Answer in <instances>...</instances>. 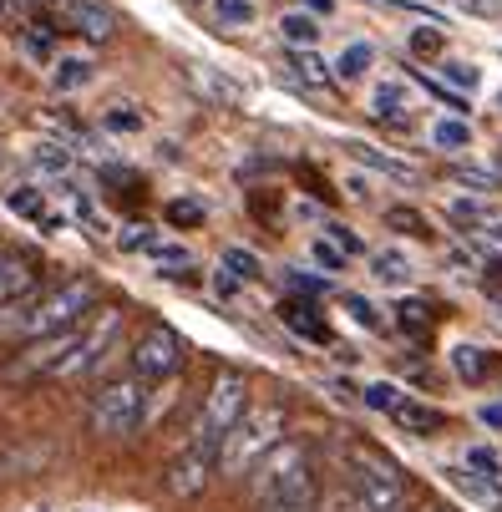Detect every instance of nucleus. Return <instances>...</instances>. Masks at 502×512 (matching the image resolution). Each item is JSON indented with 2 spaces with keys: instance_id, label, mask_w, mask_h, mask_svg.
Here are the masks:
<instances>
[{
  "instance_id": "nucleus-10",
  "label": "nucleus",
  "mask_w": 502,
  "mask_h": 512,
  "mask_svg": "<svg viewBox=\"0 0 502 512\" xmlns=\"http://www.w3.org/2000/svg\"><path fill=\"white\" fill-rule=\"evenodd\" d=\"M61 21L66 31H77L87 41H112L117 36V11L107 0H61Z\"/></svg>"
},
{
  "instance_id": "nucleus-15",
  "label": "nucleus",
  "mask_w": 502,
  "mask_h": 512,
  "mask_svg": "<svg viewBox=\"0 0 502 512\" xmlns=\"http://www.w3.org/2000/svg\"><path fill=\"white\" fill-rule=\"evenodd\" d=\"M284 66H290V77H295V82H305V87H315V92L330 87V71H325V61H320L310 46H295L290 56H284Z\"/></svg>"
},
{
  "instance_id": "nucleus-41",
  "label": "nucleus",
  "mask_w": 502,
  "mask_h": 512,
  "mask_svg": "<svg viewBox=\"0 0 502 512\" xmlns=\"http://www.w3.org/2000/svg\"><path fill=\"white\" fill-rule=\"evenodd\" d=\"M396 512H401V507H396Z\"/></svg>"
},
{
  "instance_id": "nucleus-22",
  "label": "nucleus",
  "mask_w": 502,
  "mask_h": 512,
  "mask_svg": "<svg viewBox=\"0 0 502 512\" xmlns=\"http://www.w3.org/2000/svg\"><path fill=\"white\" fill-rule=\"evenodd\" d=\"M386 224H391V229H401V234H411V239H432V229H426V218H421L416 208H406V203L386 208Z\"/></svg>"
},
{
  "instance_id": "nucleus-23",
  "label": "nucleus",
  "mask_w": 502,
  "mask_h": 512,
  "mask_svg": "<svg viewBox=\"0 0 502 512\" xmlns=\"http://www.w3.org/2000/svg\"><path fill=\"white\" fill-rule=\"evenodd\" d=\"M224 269H229L234 279H259V274H264L259 254H254V249H239V244H229V249H224Z\"/></svg>"
},
{
  "instance_id": "nucleus-24",
  "label": "nucleus",
  "mask_w": 502,
  "mask_h": 512,
  "mask_svg": "<svg viewBox=\"0 0 502 512\" xmlns=\"http://www.w3.org/2000/svg\"><path fill=\"white\" fill-rule=\"evenodd\" d=\"M163 218L173 229H198L203 224V203H193V198H173V203H163Z\"/></svg>"
},
{
  "instance_id": "nucleus-28",
  "label": "nucleus",
  "mask_w": 502,
  "mask_h": 512,
  "mask_svg": "<svg viewBox=\"0 0 502 512\" xmlns=\"http://www.w3.org/2000/svg\"><path fill=\"white\" fill-rule=\"evenodd\" d=\"M371 264H376V269H371V274H376V279H386V284H401V279H406V274H411V264H406V259H401V254H376V259H371Z\"/></svg>"
},
{
  "instance_id": "nucleus-14",
  "label": "nucleus",
  "mask_w": 502,
  "mask_h": 512,
  "mask_svg": "<svg viewBox=\"0 0 502 512\" xmlns=\"http://www.w3.org/2000/svg\"><path fill=\"white\" fill-rule=\"evenodd\" d=\"M279 320L290 325L295 335L315 340V345H330V325H325V320H320V315H315L305 300H284V305H279Z\"/></svg>"
},
{
  "instance_id": "nucleus-31",
  "label": "nucleus",
  "mask_w": 502,
  "mask_h": 512,
  "mask_svg": "<svg viewBox=\"0 0 502 512\" xmlns=\"http://www.w3.org/2000/svg\"><path fill=\"white\" fill-rule=\"evenodd\" d=\"M355 158H361V163H371V168H381V173H391V178H411V168H406V163H396V158H381V153H371V148H355Z\"/></svg>"
},
{
  "instance_id": "nucleus-40",
  "label": "nucleus",
  "mask_w": 502,
  "mask_h": 512,
  "mask_svg": "<svg viewBox=\"0 0 502 512\" xmlns=\"http://www.w3.org/2000/svg\"><path fill=\"white\" fill-rule=\"evenodd\" d=\"M310 11H315V16H325V11H330V0H310Z\"/></svg>"
},
{
  "instance_id": "nucleus-18",
  "label": "nucleus",
  "mask_w": 502,
  "mask_h": 512,
  "mask_svg": "<svg viewBox=\"0 0 502 512\" xmlns=\"http://www.w3.org/2000/svg\"><path fill=\"white\" fill-rule=\"evenodd\" d=\"M452 365H457V376H462V381H472V386H477V381H487V371H492V360H487V350H482V345H457V350H452Z\"/></svg>"
},
{
  "instance_id": "nucleus-30",
  "label": "nucleus",
  "mask_w": 502,
  "mask_h": 512,
  "mask_svg": "<svg viewBox=\"0 0 502 512\" xmlns=\"http://www.w3.org/2000/svg\"><path fill=\"white\" fill-rule=\"evenodd\" d=\"M396 396H401V391H396L391 381H371V386L361 391V401H366L371 411H391V406H396Z\"/></svg>"
},
{
  "instance_id": "nucleus-1",
  "label": "nucleus",
  "mask_w": 502,
  "mask_h": 512,
  "mask_svg": "<svg viewBox=\"0 0 502 512\" xmlns=\"http://www.w3.org/2000/svg\"><path fill=\"white\" fill-rule=\"evenodd\" d=\"M97 310V284L92 279H61L46 295H31L21 305L0 310V335L16 340H41V335H61L71 325H82Z\"/></svg>"
},
{
  "instance_id": "nucleus-6",
  "label": "nucleus",
  "mask_w": 502,
  "mask_h": 512,
  "mask_svg": "<svg viewBox=\"0 0 502 512\" xmlns=\"http://www.w3.org/2000/svg\"><path fill=\"white\" fill-rule=\"evenodd\" d=\"M244 411H249V386H244L239 371H224L219 381L208 386V396H203V406H198V416H193V436H188V442L219 452L224 436L234 431V421H239Z\"/></svg>"
},
{
  "instance_id": "nucleus-32",
  "label": "nucleus",
  "mask_w": 502,
  "mask_h": 512,
  "mask_svg": "<svg viewBox=\"0 0 502 512\" xmlns=\"http://www.w3.org/2000/svg\"><path fill=\"white\" fill-rule=\"evenodd\" d=\"M426 320H432V315H426V305H421V300H411V305H401V330H411V335H421V330H426Z\"/></svg>"
},
{
  "instance_id": "nucleus-33",
  "label": "nucleus",
  "mask_w": 502,
  "mask_h": 512,
  "mask_svg": "<svg viewBox=\"0 0 502 512\" xmlns=\"http://www.w3.org/2000/svg\"><path fill=\"white\" fill-rule=\"evenodd\" d=\"M442 71H447V82H457V87H467V92H472V82H477V71H472L467 61H442Z\"/></svg>"
},
{
  "instance_id": "nucleus-19",
  "label": "nucleus",
  "mask_w": 502,
  "mask_h": 512,
  "mask_svg": "<svg viewBox=\"0 0 502 512\" xmlns=\"http://www.w3.org/2000/svg\"><path fill=\"white\" fill-rule=\"evenodd\" d=\"M279 36L290 41V46H315L320 41V21L310 11H290V16L279 21Z\"/></svg>"
},
{
  "instance_id": "nucleus-5",
  "label": "nucleus",
  "mask_w": 502,
  "mask_h": 512,
  "mask_svg": "<svg viewBox=\"0 0 502 512\" xmlns=\"http://www.w3.org/2000/svg\"><path fill=\"white\" fill-rule=\"evenodd\" d=\"M335 507L340 512H396V507H406V477L396 472V462L361 452L355 457V477H350V487L340 492Z\"/></svg>"
},
{
  "instance_id": "nucleus-4",
  "label": "nucleus",
  "mask_w": 502,
  "mask_h": 512,
  "mask_svg": "<svg viewBox=\"0 0 502 512\" xmlns=\"http://www.w3.org/2000/svg\"><path fill=\"white\" fill-rule=\"evenodd\" d=\"M279 442H284V411H279V406H249V411L234 421V431L224 436L219 472H224V477H249Z\"/></svg>"
},
{
  "instance_id": "nucleus-20",
  "label": "nucleus",
  "mask_w": 502,
  "mask_h": 512,
  "mask_svg": "<svg viewBox=\"0 0 502 512\" xmlns=\"http://www.w3.org/2000/svg\"><path fill=\"white\" fill-rule=\"evenodd\" d=\"M371 112H376L381 122H406V92H401L396 82H381L376 97H371Z\"/></svg>"
},
{
  "instance_id": "nucleus-9",
  "label": "nucleus",
  "mask_w": 502,
  "mask_h": 512,
  "mask_svg": "<svg viewBox=\"0 0 502 512\" xmlns=\"http://www.w3.org/2000/svg\"><path fill=\"white\" fill-rule=\"evenodd\" d=\"M213 472H219V452L188 442V447L168 462V492H173V497H198V492L213 482Z\"/></svg>"
},
{
  "instance_id": "nucleus-16",
  "label": "nucleus",
  "mask_w": 502,
  "mask_h": 512,
  "mask_svg": "<svg viewBox=\"0 0 502 512\" xmlns=\"http://www.w3.org/2000/svg\"><path fill=\"white\" fill-rule=\"evenodd\" d=\"M371 61H376V46H371V41H350V46L340 51V61H335V77H340V82H355V77H366Z\"/></svg>"
},
{
  "instance_id": "nucleus-34",
  "label": "nucleus",
  "mask_w": 502,
  "mask_h": 512,
  "mask_svg": "<svg viewBox=\"0 0 502 512\" xmlns=\"http://www.w3.org/2000/svg\"><path fill=\"white\" fill-rule=\"evenodd\" d=\"M315 264H325V269H345V249H335V244L315 239Z\"/></svg>"
},
{
  "instance_id": "nucleus-35",
  "label": "nucleus",
  "mask_w": 502,
  "mask_h": 512,
  "mask_svg": "<svg viewBox=\"0 0 502 512\" xmlns=\"http://www.w3.org/2000/svg\"><path fill=\"white\" fill-rule=\"evenodd\" d=\"M411 51H421V56H437V51H442V36H437V31H426V26H421V31L411 36Z\"/></svg>"
},
{
  "instance_id": "nucleus-17",
  "label": "nucleus",
  "mask_w": 502,
  "mask_h": 512,
  "mask_svg": "<svg viewBox=\"0 0 502 512\" xmlns=\"http://www.w3.org/2000/svg\"><path fill=\"white\" fill-rule=\"evenodd\" d=\"M432 142L447 148V153H462V148H472V122L467 117H442V122H432Z\"/></svg>"
},
{
  "instance_id": "nucleus-3",
  "label": "nucleus",
  "mask_w": 502,
  "mask_h": 512,
  "mask_svg": "<svg viewBox=\"0 0 502 512\" xmlns=\"http://www.w3.org/2000/svg\"><path fill=\"white\" fill-rule=\"evenodd\" d=\"M122 320H127V310L122 305H97L77 330H71V350L56 360V381H82V376H92V371H102V365L112 360V350H117V340H122Z\"/></svg>"
},
{
  "instance_id": "nucleus-38",
  "label": "nucleus",
  "mask_w": 502,
  "mask_h": 512,
  "mask_svg": "<svg viewBox=\"0 0 502 512\" xmlns=\"http://www.w3.org/2000/svg\"><path fill=\"white\" fill-rule=\"evenodd\" d=\"M482 426L502 431V401H487V406H482Z\"/></svg>"
},
{
  "instance_id": "nucleus-37",
  "label": "nucleus",
  "mask_w": 502,
  "mask_h": 512,
  "mask_svg": "<svg viewBox=\"0 0 502 512\" xmlns=\"http://www.w3.org/2000/svg\"><path fill=\"white\" fill-rule=\"evenodd\" d=\"M330 229V239L345 249V254H361V239H355V234H345V224H325Z\"/></svg>"
},
{
  "instance_id": "nucleus-27",
  "label": "nucleus",
  "mask_w": 502,
  "mask_h": 512,
  "mask_svg": "<svg viewBox=\"0 0 502 512\" xmlns=\"http://www.w3.org/2000/svg\"><path fill=\"white\" fill-rule=\"evenodd\" d=\"M467 467H472L477 477H487V482H497V477H502V462H497V452H492V447H467Z\"/></svg>"
},
{
  "instance_id": "nucleus-12",
  "label": "nucleus",
  "mask_w": 502,
  "mask_h": 512,
  "mask_svg": "<svg viewBox=\"0 0 502 512\" xmlns=\"http://www.w3.org/2000/svg\"><path fill=\"white\" fill-rule=\"evenodd\" d=\"M6 203H11V213H21V218H26V224H36L41 234H56V229H61V213H56V208H51V198H46L41 188H31V183H26V188H11V193H6Z\"/></svg>"
},
{
  "instance_id": "nucleus-25",
  "label": "nucleus",
  "mask_w": 502,
  "mask_h": 512,
  "mask_svg": "<svg viewBox=\"0 0 502 512\" xmlns=\"http://www.w3.org/2000/svg\"><path fill=\"white\" fill-rule=\"evenodd\" d=\"M107 127L112 132H142V127H148V117H142L132 102H112L107 107Z\"/></svg>"
},
{
  "instance_id": "nucleus-8",
  "label": "nucleus",
  "mask_w": 502,
  "mask_h": 512,
  "mask_svg": "<svg viewBox=\"0 0 502 512\" xmlns=\"http://www.w3.org/2000/svg\"><path fill=\"white\" fill-rule=\"evenodd\" d=\"M188 360V345L173 325H148L132 345V376L142 381H173Z\"/></svg>"
},
{
  "instance_id": "nucleus-2",
  "label": "nucleus",
  "mask_w": 502,
  "mask_h": 512,
  "mask_svg": "<svg viewBox=\"0 0 502 512\" xmlns=\"http://www.w3.org/2000/svg\"><path fill=\"white\" fill-rule=\"evenodd\" d=\"M249 477H254L259 512H320L315 467H310V452L300 442H279Z\"/></svg>"
},
{
  "instance_id": "nucleus-7",
  "label": "nucleus",
  "mask_w": 502,
  "mask_h": 512,
  "mask_svg": "<svg viewBox=\"0 0 502 512\" xmlns=\"http://www.w3.org/2000/svg\"><path fill=\"white\" fill-rule=\"evenodd\" d=\"M142 416H148V391H142V376H122V381H107L92 406H87V421L97 436H132L142 426Z\"/></svg>"
},
{
  "instance_id": "nucleus-36",
  "label": "nucleus",
  "mask_w": 502,
  "mask_h": 512,
  "mask_svg": "<svg viewBox=\"0 0 502 512\" xmlns=\"http://www.w3.org/2000/svg\"><path fill=\"white\" fill-rule=\"evenodd\" d=\"M36 168H46V173H66V158L46 142V148H36Z\"/></svg>"
},
{
  "instance_id": "nucleus-39",
  "label": "nucleus",
  "mask_w": 502,
  "mask_h": 512,
  "mask_svg": "<svg viewBox=\"0 0 502 512\" xmlns=\"http://www.w3.org/2000/svg\"><path fill=\"white\" fill-rule=\"evenodd\" d=\"M452 213H457V218H487L482 203H452Z\"/></svg>"
},
{
  "instance_id": "nucleus-26",
  "label": "nucleus",
  "mask_w": 502,
  "mask_h": 512,
  "mask_svg": "<svg viewBox=\"0 0 502 512\" xmlns=\"http://www.w3.org/2000/svg\"><path fill=\"white\" fill-rule=\"evenodd\" d=\"M213 21H219V26H249L254 6H249V0H213Z\"/></svg>"
},
{
  "instance_id": "nucleus-11",
  "label": "nucleus",
  "mask_w": 502,
  "mask_h": 512,
  "mask_svg": "<svg viewBox=\"0 0 502 512\" xmlns=\"http://www.w3.org/2000/svg\"><path fill=\"white\" fill-rule=\"evenodd\" d=\"M41 289V259L36 254H0V310L21 305Z\"/></svg>"
},
{
  "instance_id": "nucleus-13",
  "label": "nucleus",
  "mask_w": 502,
  "mask_h": 512,
  "mask_svg": "<svg viewBox=\"0 0 502 512\" xmlns=\"http://www.w3.org/2000/svg\"><path fill=\"white\" fill-rule=\"evenodd\" d=\"M396 426H406V431H416V436H437L442 426H447V416L437 411V406H426V401H416V396H396V406L386 411Z\"/></svg>"
},
{
  "instance_id": "nucleus-21",
  "label": "nucleus",
  "mask_w": 502,
  "mask_h": 512,
  "mask_svg": "<svg viewBox=\"0 0 502 512\" xmlns=\"http://www.w3.org/2000/svg\"><path fill=\"white\" fill-rule=\"evenodd\" d=\"M51 82H56L61 92L87 87V82H92V61H82V56H61V61H56V71H51Z\"/></svg>"
},
{
  "instance_id": "nucleus-29",
  "label": "nucleus",
  "mask_w": 502,
  "mask_h": 512,
  "mask_svg": "<svg viewBox=\"0 0 502 512\" xmlns=\"http://www.w3.org/2000/svg\"><path fill=\"white\" fill-rule=\"evenodd\" d=\"M345 310H350V320H355V325H366V330H381V325H386V320L376 315V305H371V300H361V295H345Z\"/></svg>"
}]
</instances>
